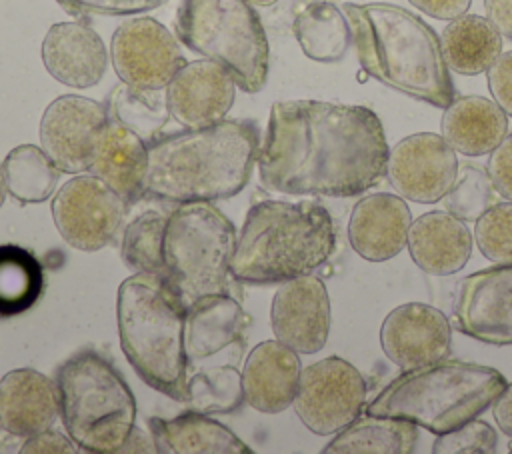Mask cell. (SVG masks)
I'll list each match as a JSON object with an SVG mask.
<instances>
[{
    "label": "cell",
    "instance_id": "cell-1",
    "mask_svg": "<svg viewBox=\"0 0 512 454\" xmlns=\"http://www.w3.org/2000/svg\"><path fill=\"white\" fill-rule=\"evenodd\" d=\"M388 152L384 126L368 106L286 100L272 104L256 162L272 192L350 198L380 182Z\"/></svg>",
    "mask_w": 512,
    "mask_h": 454
},
{
    "label": "cell",
    "instance_id": "cell-2",
    "mask_svg": "<svg viewBox=\"0 0 512 454\" xmlns=\"http://www.w3.org/2000/svg\"><path fill=\"white\" fill-rule=\"evenodd\" d=\"M260 130L250 120L160 134L148 142L146 194L170 204L238 194L258 160Z\"/></svg>",
    "mask_w": 512,
    "mask_h": 454
},
{
    "label": "cell",
    "instance_id": "cell-3",
    "mask_svg": "<svg viewBox=\"0 0 512 454\" xmlns=\"http://www.w3.org/2000/svg\"><path fill=\"white\" fill-rule=\"evenodd\" d=\"M342 10L368 76L436 108H446L456 98L440 38L422 18L384 2H346Z\"/></svg>",
    "mask_w": 512,
    "mask_h": 454
},
{
    "label": "cell",
    "instance_id": "cell-4",
    "mask_svg": "<svg viewBox=\"0 0 512 454\" xmlns=\"http://www.w3.org/2000/svg\"><path fill=\"white\" fill-rule=\"evenodd\" d=\"M336 230L330 212L312 200L256 202L240 228L232 278L268 286L312 274L334 254Z\"/></svg>",
    "mask_w": 512,
    "mask_h": 454
},
{
    "label": "cell",
    "instance_id": "cell-5",
    "mask_svg": "<svg viewBox=\"0 0 512 454\" xmlns=\"http://www.w3.org/2000/svg\"><path fill=\"white\" fill-rule=\"evenodd\" d=\"M118 336L126 360L150 388L188 400V306L164 276L132 274L118 288Z\"/></svg>",
    "mask_w": 512,
    "mask_h": 454
},
{
    "label": "cell",
    "instance_id": "cell-6",
    "mask_svg": "<svg viewBox=\"0 0 512 454\" xmlns=\"http://www.w3.org/2000/svg\"><path fill=\"white\" fill-rule=\"evenodd\" d=\"M504 386L506 378L496 368L442 358L402 370L366 412L404 418L438 436L480 416Z\"/></svg>",
    "mask_w": 512,
    "mask_h": 454
},
{
    "label": "cell",
    "instance_id": "cell-7",
    "mask_svg": "<svg viewBox=\"0 0 512 454\" xmlns=\"http://www.w3.org/2000/svg\"><path fill=\"white\" fill-rule=\"evenodd\" d=\"M60 418L84 452L112 454L134 436L136 400L118 368L98 350L84 348L56 370Z\"/></svg>",
    "mask_w": 512,
    "mask_h": 454
},
{
    "label": "cell",
    "instance_id": "cell-8",
    "mask_svg": "<svg viewBox=\"0 0 512 454\" xmlns=\"http://www.w3.org/2000/svg\"><path fill=\"white\" fill-rule=\"evenodd\" d=\"M234 224L208 202L178 204L166 218L164 278L186 306L230 294Z\"/></svg>",
    "mask_w": 512,
    "mask_h": 454
},
{
    "label": "cell",
    "instance_id": "cell-9",
    "mask_svg": "<svg viewBox=\"0 0 512 454\" xmlns=\"http://www.w3.org/2000/svg\"><path fill=\"white\" fill-rule=\"evenodd\" d=\"M176 34L192 52L222 64L244 92H260L268 78V38L246 0H180Z\"/></svg>",
    "mask_w": 512,
    "mask_h": 454
},
{
    "label": "cell",
    "instance_id": "cell-10",
    "mask_svg": "<svg viewBox=\"0 0 512 454\" xmlns=\"http://www.w3.org/2000/svg\"><path fill=\"white\" fill-rule=\"evenodd\" d=\"M366 402V380L356 366L338 356L322 358L300 374L294 410L302 424L328 436L356 420Z\"/></svg>",
    "mask_w": 512,
    "mask_h": 454
},
{
    "label": "cell",
    "instance_id": "cell-11",
    "mask_svg": "<svg viewBox=\"0 0 512 454\" xmlns=\"http://www.w3.org/2000/svg\"><path fill=\"white\" fill-rule=\"evenodd\" d=\"M128 204L94 174L74 176L52 200V218L60 236L82 252L108 246L122 228Z\"/></svg>",
    "mask_w": 512,
    "mask_h": 454
},
{
    "label": "cell",
    "instance_id": "cell-12",
    "mask_svg": "<svg viewBox=\"0 0 512 454\" xmlns=\"http://www.w3.org/2000/svg\"><path fill=\"white\" fill-rule=\"evenodd\" d=\"M110 56L120 80L142 90H164L186 64L172 32L150 16L122 22L112 36Z\"/></svg>",
    "mask_w": 512,
    "mask_h": 454
},
{
    "label": "cell",
    "instance_id": "cell-13",
    "mask_svg": "<svg viewBox=\"0 0 512 454\" xmlns=\"http://www.w3.org/2000/svg\"><path fill=\"white\" fill-rule=\"evenodd\" d=\"M108 122L104 104L86 96H58L42 114L40 146L60 172H86Z\"/></svg>",
    "mask_w": 512,
    "mask_h": 454
},
{
    "label": "cell",
    "instance_id": "cell-14",
    "mask_svg": "<svg viewBox=\"0 0 512 454\" xmlns=\"http://www.w3.org/2000/svg\"><path fill=\"white\" fill-rule=\"evenodd\" d=\"M454 326L484 344L512 346V264H494L458 282Z\"/></svg>",
    "mask_w": 512,
    "mask_h": 454
},
{
    "label": "cell",
    "instance_id": "cell-15",
    "mask_svg": "<svg viewBox=\"0 0 512 454\" xmlns=\"http://www.w3.org/2000/svg\"><path fill=\"white\" fill-rule=\"evenodd\" d=\"M458 174L456 150L444 136L418 132L392 146L386 160V176L392 188L406 200L434 204L452 188Z\"/></svg>",
    "mask_w": 512,
    "mask_h": 454
},
{
    "label": "cell",
    "instance_id": "cell-16",
    "mask_svg": "<svg viewBox=\"0 0 512 454\" xmlns=\"http://www.w3.org/2000/svg\"><path fill=\"white\" fill-rule=\"evenodd\" d=\"M270 322L276 340L298 354L322 350L330 332V298L324 282L314 274L282 282L272 300Z\"/></svg>",
    "mask_w": 512,
    "mask_h": 454
},
{
    "label": "cell",
    "instance_id": "cell-17",
    "mask_svg": "<svg viewBox=\"0 0 512 454\" xmlns=\"http://www.w3.org/2000/svg\"><path fill=\"white\" fill-rule=\"evenodd\" d=\"M380 346L398 368L410 370L448 356L452 326L444 312L430 304H400L380 326Z\"/></svg>",
    "mask_w": 512,
    "mask_h": 454
},
{
    "label": "cell",
    "instance_id": "cell-18",
    "mask_svg": "<svg viewBox=\"0 0 512 454\" xmlns=\"http://www.w3.org/2000/svg\"><path fill=\"white\" fill-rule=\"evenodd\" d=\"M236 98L232 74L214 60L186 62L166 86L170 116L184 128L222 122Z\"/></svg>",
    "mask_w": 512,
    "mask_h": 454
},
{
    "label": "cell",
    "instance_id": "cell-19",
    "mask_svg": "<svg viewBox=\"0 0 512 454\" xmlns=\"http://www.w3.org/2000/svg\"><path fill=\"white\" fill-rule=\"evenodd\" d=\"M410 226L412 214L400 194L374 192L352 208L348 240L364 260L384 262L406 246Z\"/></svg>",
    "mask_w": 512,
    "mask_h": 454
},
{
    "label": "cell",
    "instance_id": "cell-20",
    "mask_svg": "<svg viewBox=\"0 0 512 454\" xmlns=\"http://www.w3.org/2000/svg\"><path fill=\"white\" fill-rule=\"evenodd\" d=\"M298 352L280 340H264L254 346L242 368L246 402L264 414H278L294 404L300 384Z\"/></svg>",
    "mask_w": 512,
    "mask_h": 454
},
{
    "label": "cell",
    "instance_id": "cell-21",
    "mask_svg": "<svg viewBox=\"0 0 512 454\" xmlns=\"http://www.w3.org/2000/svg\"><path fill=\"white\" fill-rule=\"evenodd\" d=\"M42 62L58 82L70 88H90L102 80L108 52L86 22H58L44 36Z\"/></svg>",
    "mask_w": 512,
    "mask_h": 454
},
{
    "label": "cell",
    "instance_id": "cell-22",
    "mask_svg": "<svg viewBox=\"0 0 512 454\" xmlns=\"http://www.w3.org/2000/svg\"><path fill=\"white\" fill-rule=\"evenodd\" d=\"M60 416L56 382L34 368H16L0 380V428L26 438L52 428Z\"/></svg>",
    "mask_w": 512,
    "mask_h": 454
},
{
    "label": "cell",
    "instance_id": "cell-23",
    "mask_svg": "<svg viewBox=\"0 0 512 454\" xmlns=\"http://www.w3.org/2000/svg\"><path fill=\"white\" fill-rule=\"evenodd\" d=\"M406 246L418 268L434 276H448L466 266L472 234L464 220L448 210H432L412 220Z\"/></svg>",
    "mask_w": 512,
    "mask_h": 454
},
{
    "label": "cell",
    "instance_id": "cell-24",
    "mask_svg": "<svg viewBox=\"0 0 512 454\" xmlns=\"http://www.w3.org/2000/svg\"><path fill=\"white\" fill-rule=\"evenodd\" d=\"M90 172L116 190L128 206L136 204L146 196L148 142L110 120L98 140Z\"/></svg>",
    "mask_w": 512,
    "mask_h": 454
},
{
    "label": "cell",
    "instance_id": "cell-25",
    "mask_svg": "<svg viewBox=\"0 0 512 454\" xmlns=\"http://www.w3.org/2000/svg\"><path fill=\"white\" fill-rule=\"evenodd\" d=\"M154 450L160 454H250L232 430L200 410H188L174 418H148Z\"/></svg>",
    "mask_w": 512,
    "mask_h": 454
},
{
    "label": "cell",
    "instance_id": "cell-26",
    "mask_svg": "<svg viewBox=\"0 0 512 454\" xmlns=\"http://www.w3.org/2000/svg\"><path fill=\"white\" fill-rule=\"evenodd\" d=\"M440 128L456 152L484 156L508 134V114L484 96H460L444 108Z\"/></svg>",
    "mask_w": 512,
    "mask_h": 454
},
{
    "label": "cell",
    "instance_id": "cell-27",
    "mask_svg": "<svg viewBox=\"0 0 512 454\" xmlns=\"http://www.w3.org/2000/svg\"><path fill=\"white\" fill-rule=\"evenodd\" d=\"M242 328L244 312L230 294H214L190 304L186 324L188 362L208 358L234 344Z\"/></svg>",
    "mask_w": 512,
    "mask_h": 454
},
{
    "label": "cell",
    "instance_id": "cell-28",
    "mask_svg": "<svg viewBox=\"0 0 512 454\" xmlns=\"http://www.w3.org/2000/svg\"><path fill=\"white\" fill-rule=\"evenodd\" d=\"M440 46L450 70L474 76L486 72L502 54V34L488 18L462 14L446 24Z\"/></svg>",
    "mask_w": 512,
    "mask_h": 454
},
{
    "label": "cell",
    "instance_id": "cell-29",
    "mask_svg": "<svg viewBox=\"0 0 512 454\" xmlns=\"http://www.w3.org/2000/svg\"><path fill=\"white\" fill-rule=\"evenodd\" d=\"M418 424L366 414L352 420L324 446V454H410L416 450Z\"/></svg>",
    "mask_w": 512,
    "mask_h": 454
},
{
    "label": "cell",
    "instance_id": "cell-30",
    "mask_svg": "<svg viewBox=\"0 0 512 454\" xmlns=\"http://www.w3.org/2000/svg\"><path fill=\"white\" fill-rule=\"evenodd\" d=\"M292 30L302 52L316 62L342 60L352 42L348 18L332 0L306 4L296 14Z\"/></svg>",
    "mask_w": 512,
    "mask_h": 454
},
{
    "label": "cell",
    "instance_id": "cell-31",
    "mask_svg": "<svg viewBox=\"0 0 512 454\" xmlns=\"http://www.w3.org/2000/svg\"><path fill=\"white\" fill-rule=\"evenodd\" d=\"M44 292V268L26 248L0 244V318L30 310Z\"/></svg>",
    "mask_w": 512,
    "mask_h": 454
},
{
    "label": "cell",
    "instance_id": "cell-32",
    "mask_svg": "<svg viewBox=\"0 0 512 454\" xmlns=\"http://www.w3.org/2000/svg\"><path fill=\"white\" fill-rule=\"evenodd\" d=\"M2 170L6 190L22 204H38L48 200L60 176V168L52 162L44 148L34 144L12 148L2 162Z\"/></svg>",
    "mask_w": 512,
    "mask_h": 454
},
{
    "label": "cell",
    "instance_id": "cell-33",
    "mask_svg": "<svg viewBox=\"0 0 512 454\" xmlns=\"http://www.w3.org/2000/svg\"><path fill=\"white\" fill-rule=\"evenodd\" d=\"M110 120L130 128L146 142L160 136L168 120V102L162 90H142L130 84L116 86L108 106Z\"/></svg>",
    "mask_w": 512,
    "mask_h": 454
},
{
    "label": "cell",
    "instance_id": "cell-34",
    "mask_svg": "<svg viewBox=\"0 0 512 454\" xmlns=\"http://www.w3.org/2000/svg\"><path fill=\"white\" fill-rule=\"evenodd\" d=\"M164 230L166 216L156 210L136 216L122 234L120 256L134 274L164 276Z\"/></svg>",
    "mask_w": 512,
    "mask_h": 454
},
{
    "label": "cell",
    "instance_id": "cell-35",
    "mask_svg": "<svg viewBox=\"0 0 512 454\" xmlns=\"http://www.w3.org/2000/svg\"><path fill=\"white\" fill-rule=\"evenodd\" d=\"M244 398L242 376L230 368H210L188 378V400L204 414L234 412Z\"/></svg>",
    "mask_w": 512,
    "mask_h": 454
},
{
    "label": "cell",
    "instance_id": "cell-36",
    "mask_svg": "<svg viewBox=\"0 0 512 454\" xmlns=\"http://www.w3.org/2000/svg\"><path fill=\"white\" fill-rule=\"evenodd\" d=\"M496 188L486 170L474 164L458 166L456 180L444 200V210L460 220H478L492 204H496Z\"/></svg>",
    "mask_w": 512,
    "mask_h": 454
},
{
    "label": "cell",
    "instance_id": "cell-37",
    "mask_svg": "<svg viewBox=\"0 0 512 454\" xmlns=\"http://www.w3.org/2000/svg\"><path fill=\"white\" fill-rule=\"evenodd\" d=\"M474 240L490 262L512 264V202L492 204L476 220Z\"/></svg>",
    "mask_w": 512,
    "mask_h": 454
},
{
    "label": "cell",
    "instance_id": "cell-38",
    "mask_svg": "<svg viewBox=\"0 0 512 454\" xmlns=\"http://www.w3.org/2000/svg\"><path fill=\"white\" fill-rule=\"evenodd\" d=\"M496 450V430L476 418L456 426L454 430L438 434L432 444L434 454H492Z\"/></svg>",
    "mask_w": 512,
    "mask_h": 454
},
{
    "label": "cell",
    "instance_id": "cell-39",
    "mask_svg": "<svg viewBox=\"0 0 512 454\" xmlns=\"http://www.w3.org/2000/svg\"><path fill=\"white\" fill-rule=\"evenodd\" d=\"M66 12L76 16H130L154 10L168 0H56Z\"/></svg>",
    "mask_w": 512,
    "mask_h": 454
},
{
    "label": "cell",
    "instance_id": "cell-40",
    "mask_svg": "<svg viewBox=\"0 0 512 454\" xmlns=\"http://www.w3.org/2000/svg\"><path fill=\"white\" fill-rule=\"evenodd\" d=\"M486 172L496 192L512 202V132L506 134L502 142L492 150Z\"/></svg>",
    "mask_w": 512,
    "mask_h": 454
},
{
    "label": "cell",
    "instance_id": "cell-41",
    "mask_svg": "<svg viewBox=\"0 0 512 454\" xmlns=\"http://www.w3.org/2000/svg\"><path fill=\"white\" fill-rule=\"evenodd\" d=\"M486 72H488V88L494 102L508 116H512V50L502 52Z\"/></svg>",
    "mask_w": 512,
    "mask_h": 454
},
{
    "label": "cell",
    "instance_id": "cell-42",
    "mask_svg": "<svg viewBox=\"0 0 512 454\" xmlns=\"http://www.w3.org/2000/svg\"><path fill=\"white\" fill-rule=\"evenodd\" d=\"M76 442L72 438H66L64 434L46 428L42 432H36L32 436L24 438V444L20 446V452L26 454H60V452H76Z\"/></svg>",
    "mask_w": 512,
    "mask_h": 454
},
{
    "label": "cell",
    "instance_id": "cell-43",
    "mask_svg": "<svg viewBox=\"0 0 512 454\" xmlns=\"http://www.w3.org/2000/svg\"><path fill=\"white\" fill-rule=\"evenodd\" d=\"M408 2L432 18L454 20L468 12L472 0H408Z\"/></svg>",
    "mask_w": 512,
    "mask_h": 454
},
{
    "label": "cell",
    "instance_id": "cell-44",
    "mask_svg": "<svg viewBox=\"0 0 512 454\" xmlns=\"http://www.w3.org/2000/svg\"><path fill=\"white\" fill-rule=\"evenodd\" d=\"M484 8L496 30L512 40V0H484Z\"/></svg>",
    "mask_w": 512,
    "mask_h": 454
},
{
    "label": "cell",
    "instance_id": "cell-45",
    "mask_svg": "<svg viewBox=\"0 0 512 454\" xmlns=\"http://www.w3.org/2000/svg\"><path fill=\"white\" fill-rule=\"evenodd\" d=\"M492 416L496 426L512 440V384H506L492 402Z\"/></svg>",
    "mask_w": 512,
    "mask_h": 454
},
{
    "label": "cell",
    "instance_id": "cell-46",
    "mask_svg": "<svg viewBox=\"0 0 512 454\" xmlns=\"http://www.w3.org/2000/svg\"><path fill=\"white\" fill-rule=\"evenodd\" d=\"M4 198H6V180H4V170L0 164V206L4 204Z\"/></svg>",
    "mask_w": 512,
    "mask_h": 454
},
{
    "label": "cell",
    "instance_id": "cell-47",
    "mask_svg": "<svg viewBox=\"0 0 512 454\" xmlns=\"http://www.w3.org/2000/svg\"><path fill=\"white\" fill-rule=\"evenodd\" d=\"M246 2H250L252 6H272L278 0H246Z\"/></svg>",
    "mask_w": 512,
    "mask_h": 454
},
{
    "label": "cell",
    "instance_id": "cell-48",
    "mask_svg": "<svg viewBox=\"0 0 512 454\" xmlns=\"http://www.w3.org/2000/svg\"><path fill=\"white\" fill-rule=\"evenodd\" d=\"M508 450H510V452H512V444H510V446H508Z\"/></svg>",
    "mask_w": 512,
    "mask_h": 454
}]
</instances>
